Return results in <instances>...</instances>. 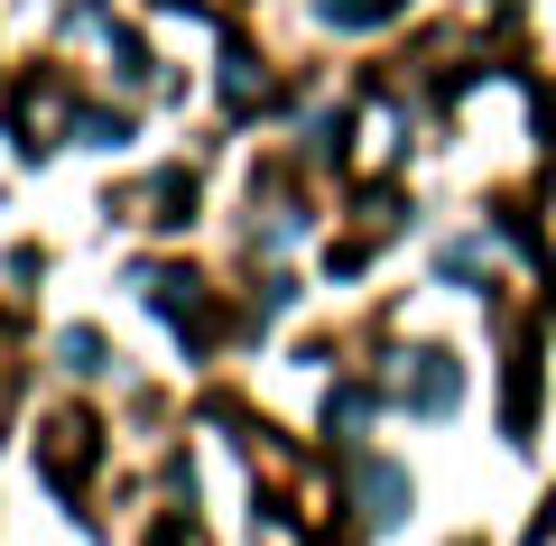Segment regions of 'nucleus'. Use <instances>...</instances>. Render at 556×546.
Returning a JSON list of instances; mask_svg holds the SVG:
<instances>
[{"label":"nucleus","instance_id":"1","mask_svg":"<svg viewBox=\"0 0 556 546\" xmlns=\"http://www.w3.org/2000/svg\"><path fill=\"white\" fill-rule=\"evenodd\" d=\"M353 491H362V519L371 528H390L399 509H408V472L380 464V454H353Z\"/></svg>","mask_w":556,"mask_h":546},{"label":"nucleus","instance_id":"2","mask_svg":"<svg viewBox=\"0 0 556 546\" xmlns=\"http://www.w3.org/2000/svg\"><path fill=\"white\" fill-rule=\"evenodd\" d=\"M399 398H408L417 417H445L455 408V361H445V352H417V371H399Z\"/></svg>","mask_w":556,"mask_h":546},{"label":"nucleus","instance_id":"3","mask_svg":"<svg viewBox=\"0 0 556 546\" xmlns=\"http://www.w3.org/2000/svg\"><path fill=\"white\" fill-rule=\"evenodd\" d=\"M84 435H93V427H84V417H65L56 445H47V472H56V491H75V472H84Z\"/></svg>","mask_w":556,"mask_h":546},{"label":"nucleus","instance_id":"4","mask_svg":"<svg viewBox=\"0 0 556 546\" xmlns=\"http://www.w3.org/2000/svg\"><path fill=\"white\" fill-rule=\"evenodd\" d=\"M56 352H65V371H84V380H93V371H102V343H93V333H84V325H75V333H65V343H56Z\"/></svg>","mask_w":556,"mask_h":546}]
</instances>
